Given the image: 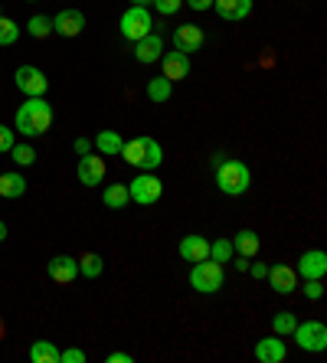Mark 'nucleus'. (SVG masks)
I'll list each match as a JSON object with an SVG mask.
<instances>
[{"label": "nucleus", "instance_id": "obj_1", "mask_svg": "<svg viewBox=\"0 0 327 363\" xmlns=\"http://www.w3.org/2000/svg\"><path fill=\"white\" fill-rule=\"evenodd\" d=\"M52 125V105L43 95H36V99H26L23 105L17 108V131L26 138H40L46 135Z\"/></svg>", "mask_w": 327, "mask_h": 363}, {"label": "nucleus", "instance_id": "obj_2", "mask_svg": "<svg viewBox=\"0 0 327 363\" xmlns=\"http://www.w3.org/2000/svg\"><path fill=\"white\" fill-rule=\"evenodd\" d=\"M121 154H125V164L141 167V170H157L160 164H164V147H160V141H154V138H148V135H138V138H131V141H125Z\"/></svg>", "mask_w": 327, "mask_h": 363}, {"label": "nucleus", "instance_id": "obj_3", "mask_svg": "<svg viewBox=\"0 0 327 363\" xmlns=\"http://www.w3.org/2000/svg\"><path fill=\"white\" fill-rule=\"evenodd\" d=\"M216 186L223 190L226 196H243L245 190L252 186V170H249V164H243V161H223L216 164Z\"/></svg>", "mask_w": 327, "mask_h": 363}, {"label": "nucleus", "instance_id": "obj_4", "mask_svg": "<svg viewBox=\"0 0 327 363\" xmlns=\"http://www.w3.org/2000/svg\"><path fill=\"white\" fill-rule=\"evenodd\" d=\"M226 281V272L223 265L213 262V259H203V262H193L190 269V288L200 291V295H216L219 288Z\"/></svg>", "mask_w": 327, "mask_h": 363}, {"label": "nucleus", "instance_id": "obj_5", "mask_svg": "<svg viewBox=\"0 0 327 363\" xmlns=\"http://www.w3.org/2000/svg\"><path fill=\"white\" fill-rule=\"evenodd\" d=\"M292 337L304 354H321V350H327V328L321 321H298L292 330Z\"/></svg>", "mask_w": 327, "mask_h": 363}, {"label": "nucleus", "instance_id": "obj_6", "mask_svg": "<svg viewBox=\"0 0 327 363\" xmlns=\"http://www.w3.org/2000/svg\"><path fill=\"white\" fill-rule=\"evenodd\" d=\"M121 36L125 40H131V43H138V40H144V36L151 33V10L148 7H138V4H131V7L121 13Z\"/></svg>", "mask_w": 327, "mask_h": 363}, {"label": "nucleus", "instance_id": "obj_7", "mask_svg": "<svg viewBox=\"0 0 327 363\" xmlns=\"http://www.w3.org/2000/svg\"><path fill=\"white\" fill-rule=\"evenodd\" d=\"M128 194H131V203H138V206H151V203L160 200V194H164V184L154 177L151 170H144L141 177H135L131 184H128Z\"/></svg>", "mask_w": 327, "mask_h": 363}, {"label": "nucleus", "instance_id": "obj_8", "mask_svg": "<svg viewBox=\"0 0 327 363\" xmlns=\"http://www.w3.org/2000/svg\"><path fill=\"white\" fill-rule=\"evenodd\" d=\"M17 89L26 95V99H36V95H46V89H50V79L43 76L36 66H20L17 69Z\"/></svg>", "mask_w": 327, "mask_h": 363}, {"label": "nucleus", "instance_id": "obj_9", "mask_svg": "<svg viewBox=\"0 0 327 363\" xmlns=\"http://www.w3.org/2000/svg\"><path fill=\"white\" fill-rule=\"evenodd\" d=\"M76 174H79V184L82 186H99L101 180H105V157H101V154H92V151L82 154Z\"/></svg>", "mask_w": 327, "mask_h": 363}, {"label": "nucleus", "instance_id": "obj_10", "mask_svg": "<svg viewBox=\"0 0 327 363\" xmlns=\"http://www.w3.org/2000/svg\"><path fill=\"white\" fill-rule=\"evenodd\" d=\"M46 275L56 285H72L79 279V259H72V255H52L50 262H46Z\"/></svg>", "mask_w": 327, "mask_h": 363}, {"label": "nucleus", "instance_id": "obj_11", "mask_svg": "<svg viewBox=\"0 0 327 363\" xmlns=\"http://www.w3.org/2000/svg\"><path fill=\"white\" fill-rule=\"evenodd\" d=\"M203 40H206V36H203V30L196 23H180L174 30V50L187 52V56H190V52H200Z\"/></svg>", "mask_w": 327, "mask_h": 363}, {"label": "nucleus", "instance_id": "obj_12", "mask_svg": "<svg viewBox=\"0 0 327 363\" xmlns=\"http://www.w3.org/2000/svg\"><path fill=\"white\" fill-rule=\"evenodd\" d=\"M82 30H85V17H82V10H59L56 17H52V33L66 36V40L79 36Z\"/></svg>", "mask_w": 327, "mask_h": 363}, {"label": "nucleus", "instance_id": "obj_13", "mask_svg": "<svg viewBox=\"0 0 327 363\" xmlns=\"http://www.w3.org/2000/svg\"><path fill=\"white\" fill-rule=\"evenodd\" d=\"M285 357H288L285 337H278V334H269V337H262L255 344V360L259 363H282Z\"/></svg>", "mask_w": 327, "mask_h": 363}, {"label": "nucleus", "instance_id": "obj_14", "mask_svg": "<svg viewBox=\"0 0 327 363\" xmlns=\"http://www.w3.org/2000/svg\"><path fill=\"white\" fill-rule=\"evenodd\" d=\"M298 279H324L327 275V252H321V249H311V252H304L301 259H298Z\"/></svg>", "mask_w": 327, "mask_h": 363}, {"label": "nucleus", "instance_id": "obj_15", "mask_svg": "<svg viewBox=\"0 0 327 363\" xmlns=\"http://www.w3.org/2000/svg\"><path fill=\"white\" fill-rule=\"evenodd\" d=\"M157 62L164 69V79H170V82H180V79L190 76V56L187 52H164Z\"/></svg>", "mask_w": 327, "mask_h": 363}, {"label": "nucleus", "instance_id": "obj_16", "mask_svg": "<svg viewBox=\"0 0 327 363\" xmlns=\"http://www.w3.org/2000/svg\"><path fill=\"white\" fill-rule=\"evenodd\" d=\"M177 252L184 262H203V259H210V239L203 236H184L180 245H177Z\"/></svg>", "mask_w": 327, "mask_h": 363}, {"label": "nucleus", "instance_id": "obj_17", "mask_svg": "<svg viewBox=\"0 0 327 363\" xmlns=\"http://www.w3.org/2000/svg\"><path fill=\"white\" fill-rule=\"evenodd\" d=\"M265 279H269L272 291H278V295H292L294 288H298V272L288 269V265H272Z\"/></svg>", "mask_w": 327, "mask_h": 363}, {"label": "nucleus", "instance_id": "obj_18", "mask_svg": "<svg viewBox=\"0 0 327 363\" xmlns=\"http://www.w3.org/2000/svg\"><path fill=\"white\" fill-rule=\"evenodd\" d=\"M160 56H164V40H160V33H148L144 40L135 43V60L144 62V66L157 62Z\"/></svg>", "mask_w": 327, "mask_h": 363}, {"label": "nucleus", "instance_id": "obj_19", "mask_svg": "<svg viewBox=\"0 0 327 363\" xmlns=\"http://www.w3.org/2000/svg\"><path fill=\"white\" fill-rule=\"evenodd\" d=\"M213 10L223 20H245L252 13V0H213Z\"/></svg>", "mask_w": 327, "mask_h": 363}, {"label": "nucleus", "instance_id": "obj_20", "mask_svg": "<svg viewBox=\"0 0 327 363\" xmlns=\"http://www.w3.org/2000/svg\"><path fill=\"white\" fill-rule=\"evenodd\" d=\"M259 236L252 233V229H239L235 233V239H233V252L235 255H243V259H255L259 255Z\"/></svg>", "mask_w": 327, "mask_h": 363}, {"label": "nucleus", "instance_id": "obj_21", "mask_svg": "<svg viewBox=\"0 0 327 363\" xmlns=\"http://www.w3.org/2000/svg\"><path fill=\"white\" fill-rule=\"evenodd\" d=\"M95 147H99L101 157H118L121 147H125V138L118 135V131H99L95 135Z\"/></svg>", "mask_w": 327, "mask_h": 363}, {"label": "nucleus", "instance_id": "obj_22", "mask_svg": "<svg viewBox=\"0 0 327 363\" xmlns=\"http://www.w3.org/2000/svg\"><path fill=\"white\" fill-rule=\"evenodd\" d=\"M101 203H105L109 210H125L128 203H131L128 184H111V186H105V194H101Z\"/></svg>", "mask_w": 327, "mask_h": 363}, {"label": "nucleus", "instance_id": "obj_23", "mask_svg": "<svg viewBox=\"0 0 327 363\" xmlns=\"http://www.w3.org/2000/svg\"><path fill=\"white\" fill-rule=\"evenodd\" d=\"M26 194V180L20 174H0V196L4 200H20Z\"/></svg>", "mask_w": 327, "mask_h": 363}, {"label": "nucleus", "instance_id": "obj_24", "mask_svg": "<svg viewBox=\"0 0 327 363\" xmlns=\"http://www.w3.org/2000/svg\"><path fill=\"white\" fill-rule=\"evenodd\" d=\"M170 89H174V82H170V79H164V76H157V79H151V82H148V89H144V92H148V99H151L154 105H164V101L170 99Z\"/></svg>", "mask_w": 327, "mask_h": 363}, {"label": "nucleus", "instance_id": "obj_25", "mask_svg": "<svg viewBox=\"0 0 327 363\" xmlns=\"http://www.w3.org/2000/svg\"><path fill=\"white\" fill-rule=\"evenodd\" d=\"M30 360L33 363H59V350L52 347V340H36L30 347Z\"/></svg>", "mask_w": 327, "mask_h": 363}, {"label": "nucleus", "instance_id": "obj_26", "mask_svg": "<svg viewBox=\"0 0 327 363\" xmlns=\"http://www.w3.org/2000/svg\"><path fill=\"white\" fill-rule=\"evenodd\" d=\"M101 272H105V259L95 252H85L82 259H79V275H85V279H99Z\"/></svg>", "mask_w": 327, "mask_h": 363}, {"label": "nucleus", "instance_id": "obj_27", "mask_svg": "<svg viewBox=\"0 0 327 363\" xmlns=\"http://www.w3.org/2000/svg\"><path fill=\"white\" fill-rule=\"evenodd\" d=\"M26 33L33 36V40H46V36L52 33V17H43V13L30 17V23H26Z\"/></svg>", "mask_w": 327, "mask_h": 363}, {"label": "nucleus", "instance_id": "obj_28", "mask_svg": "<svg viewBox=\"0 0 327 363\" xmlns=\"http://www.w3.org/2000/svg\"><path fill=\"white\" fill-rule=\"evenodd\" d=\"M294 324H298V318H294L292 311H278L275 318H272V334H278V337H288L294 330Z\"/></svg>", "mask_w": 327, "mask_h": 363}, {"label": "nucleus", "instance_id": "obj_29", "mask_svg": "<svg viewBox=\"0 0 327 363\" xmlns=\"http://www.w3.org/2000/svg\"><path fill=\"white\" fill-rule=\"evenodd\" d=\"M233 242H229V239H213V242H210V259H213V262H219V265H223V262H229V259H233Z\"/></svg>", "mask_w": 327, "mask_h": 363}, {"label": "nucleus", "instance_id": "obj_30", "mask_svg": "<svg viewBox=\"0 0 327 363\" xmlns=\"http://www.w3.org/2000/svg\"><path fill=\"white\" fill-rule=\"evenodd\" d=\"M10 157H13L17 167H30V164H36V151L30 147V144H13V147H10Z\"/></svg>", "mask_w": 327, "mask_h": 363}, {"label": "nucleus", "instance_id": "obj_31", "mask_svg": "<svg viewBox=\"0 0 327 363\" xmlns=\"http://www.w3.org/2000/svg\"><path fill=\"white\" fill-rule=\"evenodd\" d=\"M17 36H20V26L13 23L10 17H4V13H0V46H13V43H17Z\"/></svg>", "mask_w": 327, "mask_h": 363}, {"label": "nucleus", "instance_id": "obj_32", "mask_svg": "<svg viewBox=\"0 0 327 363\" xmlns=\"http://www.w3.org/2000/svg\"><path fill=\"white\" fill-rule=\"evenodd\" d=\"M301 291L308 301H321V298H324V279H304Z\"/></svg>", "mask_w": 327, "mask_h": 363}, {"label": "nucleus", "instance_id": "obj_33", "mask_svg": "<svg viewBox=\"0 0 327 363\" xmlns=\"http://www.w3.org/2000/svg\"><path fill=\"white\" fill-rule=\"evenodd\" d=\"M151 4L160 17H170V13H177V10L184 7V0H151Z\"/></svg>", "mask_w": 327, "mask_h": 363}, {"label": "nucleus", "instance_id": "obj_34", "mask_svg": "<svg viewBox=\"0 0 327 363\" xmlns=\"http://www.w3.org/2000/svg\"><path fill=\"white\" fill-rule=\"evenodd\" d=\"M13 135H17V131H10L7 125H0V154H10V147H13Z\"/></svg>", "mask_w": 327, "mask_h": 363}, {"label": "nucleus", "instance_id": "obj_35", "mask_svg": "<svg viewBox=\"0 0 327 363\" xmlns=\"http://www.w3.org/2000/svg\"><path fill=\"white\" fill-rule=\"evenodd\" d=\"M59 363H85V354L76 350V347H69V350H59Z\"/></svg>", "mask_w": 327, "mask_h": 363}, {"label": "nucleus", "instance_id": "obj_36", "mask_svg": "<svg viewBox=\"0 0 327 363\" xmlns=\"http://www.w3.org/2000/svg\"><path fill=\"white\" fill-rule=\"evenodd\" d=\"M252 275V279H265L269 275V265H262V262H249V269H245Z\"/></svg>", "mask_w": 327, "mask_h": 363}, {"label": "nucleus", "instance_id": "obj_37", "mask_svg": "<svg viewBox=\"0 0 327 363\" xmlns=\"http://www.w3.org/2000/svg\"><path fill=\"white\" fill-rule=\"evenodd\" d=\"M135 357L125 354V350H115V354H109V363H131Z\"/></svg>", "mask_w": 327, "mask_h": 363}, {"label": "nucleus", "instance_id": "obj_38", "mask_svg": "<svg viewBox=\"0 0 327 363\" xmlns=\"http://www.w3.org/2000/svg\"><path fill=\"white\" fill-rule=\"evenodd\" d=\"M92 151V141H89V138H76V154L79 157H82V154H89Z\"/></svg>", "mask_w": 327, "mask_h": 363}, {"label": "nucleus", "instance_id": "obj_39", "mask_svg": "<svg viewBox=\"0 0 327 363\" xmlns=\"http://www.w3.org/2000/svg\"><path fill=\"white\" fill-rule=\"evenodd\" d=\"M190 10H210L213 7V0H184Z\"/></svg>", "mask_w": 327, "mask_h": 363}, {"label": "nucleus", "instance_id": "obj_40", "mask_svg": "<svg viewBox=\"0 0 327 363\" xmlns=\"http://www.w3.org/2000/svg\"><path fill=\"white\" fill-rule=\"evenodd\" d=\"M249 269V259H243V255H235V272H245Z\"/></svg>", "mask_w": 327, "mask_h": 363}, {"label": "nucleus", "instance_id": "obj_41", "mask_svg": "<svg viewBox=\"0 0 327 363\" xmlns=\"http://www.w3.org/2000/svg\"><path fill=\"white\" fill-rule=\"evenodd\" d=\"M4 239H7V223L0 220V242H4Z\"/></svg>", "mask_w": 327, "mask_h": 363}, {"label": "nucleus", "instance_id": "obj_42", "mask_svg": "<svg viewBox=\"0 0 327 363\" xmlns=\"http://www.w3.org/2000/svg\"><path fill=\"white\" fill-rule=\"evenodd\" d=\"M131 4H138V7H148V4H151V0H131Z\"/></svg>", "mask_w": 327, "mask_h": 363}, {"label": "nucleus", "instance_id": "obj_43", "mask_svg": "<svg viewBox=\"0 0 327 363\" xmlns=\"http://www.w3.org/2000/svg\"><path fill=\"white\" fill-rule=\"evenodd\" d=\"M0 13H4V10H0Z\"/></svg>", "mask_w": 327, "mask_h": 363}]
</instances>
